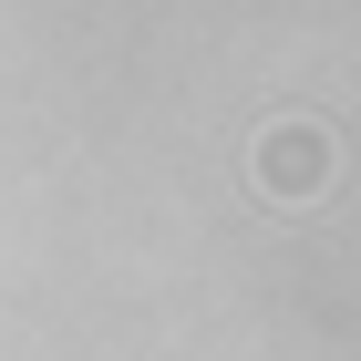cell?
I'll return each instance as SVG.
<instances>
[{
  "label": "cell",
  "instance_id": "6da1fadb",
  "mask_svg": "<svg viewBox=\"0 0 361 361\" xmlns=\"http://www.w3.org/2000/svg\"><path fill=\"white\" fill-rule=\"evenodd\" d=\"M331 176H341V145L320 135V124H269V135H258V196L310 207V196H331Z\"/></svg>",
  "mask_w": 361,
  "mask_h": 361
}]
</instances>
